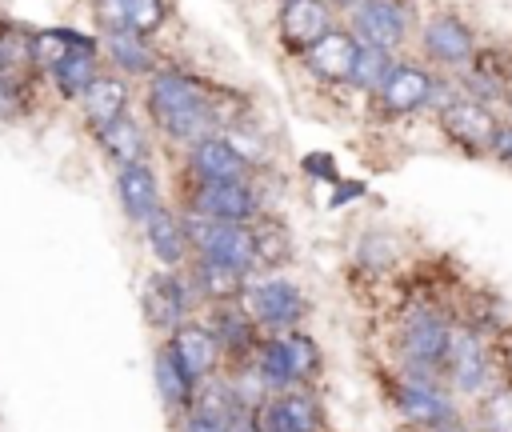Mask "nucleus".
Listing matches in <instances>:
<instances>
[{
  "mask_svg": "<svg viewBox=\"0 0 512 432\" xmlns=\"http://www.w3.org/2000/svg\"><path fill=\"white\" fill-rule=\"evenodd\" d=\"M144 124L152 128V136H160L164 144H172L180 152L188 144L228 128L212 88L172 64H160L144 80Z\"/></svg>",
  "mask_w": 512,
  "mask_h": 432,
  "instance_id": "obj_1",
  "label": "nucleus"
},
{
  "mask_svg": "<svg viewBox=\"0 0 512 432\" xmlns=\"http://www.w3.org/2000/svg\"><path fill=\"white\" fill-rule=\"evenodd\" d=\"M456 80L452 76H440L432 72L428 64L420 60H408V56H396L384 72V80L376 84V92L368 96V108L380 116V120H404V116H416L424 108H444L452 96H456Z\"/></svg>",
  "mask_w": 512,
  "mask_h": 432,
  "instance_id": "obj_2",
  "label": "nucleus"
},
{
  "mask_svg": "<svg viewBox=\"0 0 512 432\" xmlns=\"http://www.w3.org/2000/svg\"><path fill=\"white\" fill-rule=\"evenodd\" d=\"M456 316L436 304V300H416L400 312L396 332H392V352H396V372H416V376H440L448 336H452Z\"/></svg>",
  "mask_w": 512,
  "mask_h": 432,
  "instance_id": "obj_3",
  "label": "nucleus"
},
{
  "mask_svg": "<svg viewBox=\"0 0 512 432\" xmlns=\"http://www.w3.org/2000/svg\"><path fill=\"white\" fill-rule=\"evenodd\" d=\"M240 308L260 328V336H276V332L304 328L308 312H312V300H308V292L292 276H284V272H256L240 288Z\"/></svg>",
  "mask_w": 512,
  "mask_h": 432,
  "instance_id": "obj_4",
  "label": "nucleus"
},
{
  "mask_svg": "<svg viewBox=\"0 0 512 432\" xmlns=\"http://www.w3.org/2000/svg\"><path fill=\"white\" fill-rule=\"evenodd\" d=\"M440 380L448 384V392L456 400H480L492 384H500L492 340L484 332H476L472 324L456 320L452 324V336H448L444 364H440Z\"/></svg>",
  "mask_w": 512,
  "mask_h": 432,
  "instance_id": "obj_5",
  "label": "nucleus"
},
{
  "mask_svg": "<svg viewBox=\"0 0 512 432\" xmlns=\"http://www.w3.org/2000/svg\"><path fill=\"white\" fill-rule=\"evenodd\" d=\"M388 404L408 432H432L464 416V404L448 392L440 376H416V372H396V368L388 376Z\"/></svg>",
  "mask_w": 512,
  "mask_h": 432,
  "instance_id": "obj_6",
  "label": "nucleus"
},
{
  "mask_svg": "<svg viewBox=\"0 0 512 432\" xmlns=\"http://www.w3.org/2000/svg\"><path fill=\"white\" fill-rule=\"evenodd\" d=\"M184 216L216 220V224H252L268 212V200L260 192V180H232V184H184L180 204Z\"/></svg>",
  "mask_w": 512,
  "mask_h": 432,
  "instance_id": "obj_7",
  "label": "nucleus"
},
{
  "mask_svg": "<svg viewBox=\"0 0 512 432\" xmlns=\"http://www.w3.org/2000/svg\"><path fill=\"white\" fill-rule=\"evenodd\" d=\"M188 228V260L216 264L240 280L256 276V252H252V224H216L200 216H184Z\"/></svg>",
  "mask_w": 512,
  "mask_h": 432,
  "instance_id": "obj_8",
  "label": "nucleus"
},
{
  "mask_svg": "<svg viewBox=\"0 0 512 432\" xmlns=\"http://www.w3.org/2000/svg\"><path fill=\"white\" fill-rule=\"evenodd\" d=\"M140 312H144L148 328H152L160 340H164L176 324L200 316L204 304H200V296H196V288H192V280H188V268H180V272L152 268V272L144 276V284H140Z\"/></svg>",
  "mask_w": 512,
  "mask_h": 432,
  "instance_id": "obj_9",
  "label": "nucleus"
},
{
  "mask_svg": "<svg viewBox=\"0 0 512 432\" xmlns=\"http://www.w3.org/2000/svg\"><path fill=\"white\" fill-rule=\"evenodd\" d=\"M416 48H420V64H428L432 72H464L476 60V32L456 16V12H436L428 20H420L416 28Z\"/></svg>",
  "mask_w": 512,
  "mask_h": 432,
  "instance_id": "obj_10",
  "label": "nucleus"
},
{
  "mask_svg": "<svg viewBox=\"0 0 512 432\" xmlns=\"http://www.w3.org/2000/svg\"><path fill=\"white\" fill-rule=\"evenodd\" d=\"M344 28L356 36V44L400 56V48L412 40V8L408 0H360L352 12H344Z\"/></svg>",
  "mask_w": 512,
  "mask_h": 432,
  "instance_id": "obj_11",
  "label": "nucleus"
},
{
  "mask_svg": "<svg viewBox=\"0 0 512 432\" xmlns=\"http://www.w3.org/2000/svg\"><path fill=\"white\" fill-rule=\"evenodd\" d=\"M184 184H232V180H252L256 172L248 160L228 144L224 132H212L196 144L184 148Z\"/></svg>",
  "mask_w": 512,
  "mask_h": 432,
  "instance_id": "obj_12",
  "label": "nucleus"
},
{
  "mask_svg": "<svg viewBox=\"0 0 512 432\" xmlns=\"http://www.w3.org/2000/svg\"><path fill=\"white\" fill-rule=\"evenodd\" d=\"M436 124H440V132H444L460 152H468V156H488L500 116H496L492 108H484V104H476V100H468V96L456 92L444 108H436Z\"/></svg>",
  "mask_w": 512,
  "mask_h": 432,
  "instance_id": "obj_13",
  "label": "nucleus"
},
{
  "mask_svg": "<svg viewBox=\"0 0 512 432\" xmlns=\"http://www.w3.org/2000/svg\"><path fill=\"white\" fill-rule=\"evenodd\" d=\"M104 72V56H100V44L92 36H76L44 72L40 80H48V88L60 96V100H80L84 88Z\"/></svg>",
  "mask_w": 512,
  "mask_h": 432,
  "instance_id": "obj_14",
  "label": "nucleus"
},
{
  "mask_svg": "<svg viewBox=\"0 0 512 432\" xmlns=\"http://www.w3.org/2000/svg\"><path fill=\"white\" fill-rule=\"evenodd\" d=\"M356 36L344 28V24H336V28H328L316 44H308L300 56H296V64L308 72V80H316V84H328V88H344L348 84V72H352V60H356Z\"/></svg>",
  "mask_w": 512,
  "mask_h": 432,
  "instance_id": "obj_15",
  "label": "nucleus"
},
{
  "mask_svg": "<svg viewBox=\"0 0 512 432\" xmlns=\"http://www.w3.org/2000/svg\"><path fill=\"white\" fill-rule=\"evenodd\" d=\"M328 28H336V12L328 0H280L276 4V40L288 56H300Z\"/></svg>",
  "mask_w": 512,
  "mask_h": 432,
  "instance_id": "obj_16",
  "label": "nucleus"
},
{
  "mask_svg": "<svg viewBox=\"0 0 512 432\" xmlns=\"http://www.w3.org/2000/svg\"><path fill=\"white\" fill-rule=\"evenodd\" d=\"M200 320L208 324V332L216 336L220 344V356H224V368H240L252 360L256 344H260V328L248 320V312L240 308V300H228V304H212L200 312Z\"/></svg>",
  "mask_w": 512,
  "mask_h": 432,
  "instance_id": "obj_17",
  "label": "nucleus"
},
{
  "mask_svg": "<svg viewBox=\"0 0 512 432\" xmlns=\"http://www.w3.org/2000/svg\"><path fill=\"white\" fill-rule=\"evenodd\" d=\"M140 240H144V248H148V256H152L156 268H164V272L188 268V256H192L188 252V228H184V212L176 204L156 208L140 224Z\"/></svg>",
  "mask_w": 512,
  "mask_h": 432,
  "instance_id": "obj_18",
  "label": "nucleus"
},
{
  "mask_svg": "<svg viewBox=\"0 0 512 432\" xmlns=\"http://www.w3.org/2000/svg\"><path fill=\"white\" fill-rule=\"evenodd\" d=\"M112 184H116V200H120L124 220L136 224V228H140L156 208L168 204L152 160H136V164H124V168H112Z\"/></svg>",
  "mask_w": 512,
  "mask_h": 432,
  "instance_id": "obj_19",
  "label": "nucleus"
},
{
  "mask_svg": "<svg viewBox=\"0 0 512 432\" xmlns=\"http://www.w3.org/2000/svg\"><path fill=\"white\" fill-rule=\"evenodd\" d=\"M164 344H168V352L204 384V380H212V376H220L224 372V356H220V344H216V336L208 332V324L200 320V316H192V320H184V324H176L168 336H164Z\"/></svg>",
  "mask_w": 512,
  "mask_h": 432,
  "instance_id": "obj_20",
  "label": "nucleus"
},
{
  "mask_svg": "<svg viewBox=\"0 0 512 432\" xmlns=\"http://www.w3.org/2000/svg\"><path fill=\"white\" fill-rule=\"evenodd\" d=\"M152 388H156V400H160L168 420L184 416L196 404V392H200V380L168 352L164 340H156V348H152Z\"/></svg>",
  "mask_w": 512,
  "mask_h": 432,
  "instance_id": "obj_21",
  "label": "nucleus"
},
{
  "mask_svg": "<svg viewBox=\"0 0 512 432\" xmlns=\"http://www.w3.org/2000/svg\"><path fill=\"white\" fill-rule=\"evenodd\" d=\"M76 104H80L84 128H88V136H92V132L108 128L112 120H120L124 112H132V84H128L124 76H116V72L104 68V72L84 88V96H80Z\"/></svg>",
  "mask_w": 512,
  "mask_h": 432,
  "instance_id": "obj_22",
  "label": "nucleus"
},
{
  "mask_svg": "<svg viewBox=\"0 0 512 432\" xmlns=\"http://www.w3.org/2000/svg\"><path fill=\"white\" fill-rule=\"evenodd\" d=\"M92 140H96L100 156L112 168H124V164H136V160H152V128L136 112H124L108 128L92 132Z\"/></svg>",
  "mask_w": 512,
  "mask_h": 432,
  "instance_id": "obj_23",
  "label": "nucleus"
},
{
  "mask_svg": "<svg viewBox=\"0 0 512 432\" xmlns=\"http://www.w3.org/2000/svg\"><path fill=\"white\" fill-rule=\"evenodd\" d=\"M96 44H100L104 68L116 72V76H124L128 84H132V80L144 84V80L160 68V56H156L152 40H144V36H136V32H108V36H100Z\"/></svg>",
  "mask_w": 512,
  "mask_h": 432,
  "instance_id": "obj_24",
  "label": "nucleus"
},
{
  "mask_svg": "<svg viewBox=\"0 0 512 432\" xmlns=\"http://www.w3.org/2000/svg\"><path fill=\"white\" fill-rule=\"evenodd\" d=\"M252 252H256V272H280L296 252L288 224L280 216H272V212L252 220Z\"/></svg>",
  "mask_w": 512,
  "mask_h": 432,
  "instance_id": "obj_25",
  "label": "nucleus"
},
{
  "mask_svg": "<svg viewBox=\"0 0 512 432\" xmlns=\"http://www.w3.org/2000/svg\"><path fill=\"white\" fill-rule=\"evenodd\" d=\"M280 344H284V356L296 372V384L300 388H316L320 376H324V348L316 344V336L308 328H292V332H276Z\"/></svg>",
  "mask_w": 512,
  "mask_h": 432,
  "instance_id": "obj_26",
  "label": "nucleus"
},
{
  "mask_svg": "<svg viewBox=\"0 0 512 432\" xmlns=\"http://www.w3.org/2000/svg\"><path fill=\"white\" fill-rule=\"evenodd\" d=\"M36 72H0V124H20L40 104Z\"/></svg>",
  "mask_w": 512,
  "mask_h": 432,
  "instance_id": "obj_27",
  "label": "nucleus"
},
{
  "mask_svg": "<svg viewBox=\"0 0 512 432\" xmlns=\"http://www.w3.org/2000/svg\"><path fill=\"white\" fill-rule=\"evenodd\" d=\"M480 432H512V384H492L480 400H472V416H468Z\"/></svg>",
  "mask_w": 512,
  "mask_h": 432,
  "instance_id": "obj_28",
  "label": "nucleus"
},
{
  "mask_svg": "<svg viewBox=\"0 0 512 432\" xmlns=\"http://www.w3.org/2000/svg\"><path fill=\"white\" fill-rule=\"evenodd\" d=\"M392 60H396V56H388V52H380V48L360 44L344 88H352V92H360V96H372V92H376V84L384 80V72H388V64H392Z\"/></svg>",
  "mask_w": 512,
  "mask_h": 432,
  "instance_id": "obj_29",
  "label": "nucleus"
},
{
  "mask_svg": "<svg viewBox=\"0 0 512 432\" xmlns=\"http://www.w3.org/2000/svg\"><path fill=\"white\" fill-rule=\"evenodd\" d=\"M124 4V20H128V32L152 40L164 24H168V0H120Z\"/></svg>",
  "mask_w": 512,
  "mask_h": 432,
  "instance_id": "obj_30",
  "label": "nucleus"
},
{
  "mask_svg": "<svg viewBox=\"0 0 512 432\" xmlns=\"http://www.w3.org/2000/svg\"><path fill=\"white\" fill-rule=\"evenodd\" d=\"M176 432H228V416H216V412H204V408H188L184 416L172 420Z\"/></svg>",
  "mask_w": 512,
  "mask_h": 432,
  "instance_id": "obj_31",
  "label": "nucleus"
},
{
  "mask_svg": "<svg viewBox=\"0 0 512 432\" xmlns=\"http://www.w3.org/2000/svg\"><path fill=\"white\" fill-rule=\"evenodd\" d=\"M92 24L100 28V36H108V32H128L124 4H120V0H92Z\"/></svg>",
  "mask_w": 512,
  "mask_h": 432,
  "instance_id": "obj_32",
  "label": "nucleus"
},
{
  "mask_svg": "<svg viewBox=\"0 0 512 432\" xmlns=\"http://www.w3.org/2000/svg\"><path fill=\"white\" fill-rule=\"evenodd\" d=\"M492 352H496V368H500V380L512 384V324L492 340Z\"/></svg>",
  "mask_w": 512,
  "mask_h": 432,
  "instance_id": "obj_33",
  "label": "nucleus"
},
{
  "mask_svg": "<svg viewBox=\"0 0 512 432\" xmlns=\"http://www.w3.org/2000/svg\"><path fill=\"white\" fill-rule=\"evenodd\" d=\"M304 172H308V176H316V180H328V184H336V180H340L336 160H332V156H324V152L304 156Z\"/></svg>",
  "mask_w": 512,
  "mask_h": 432,
  "instance_id": "obj_34",
  "label": "nucleus"
},
{
  "mask_svg": "<svg viewBox=\"0 0 512 432\" xmlns=\"http://www.w3.org/2000/svg\"><path fill=\"white\" fill-rule=\"evenodd\" d=\"M488 156H496L500 164H512V120H500L496 124V136H492Z\"/></svg>",
  "mask_w": 512,
  "mask_h": 432,
  "instance_id": "obj_35",
  "label": "nucleus"
},
{
  "mask_svg": "<svg viewBox=\"0 0 512 432\" xmlns=\"http://www.w3.org/2000/svg\"><path fill=\"white\" fill-rule=\"evenodd\" d=\"M360 192H364V184H352V180H344V176H340V180L332 184V196H328V204H332V208H344V204H348V200H356Z\"/></svg>",
  "mask_w": 512,
  "mask_h": 432,
  "instance_id": "obj_36",
  "label": "nucleus"
},
{
  "mask_svg": "<svg viewBox=\"0 0 512 432\" xmlns=\"http://www.w3.org/2000/svg\"><path fill=\"white\" fill-rule=\"evenodd\" d=\"M432 432H480L468 416H460V420H452V424H440V428H432Z\"/></svg>",
  "mask_w": 512,
  "mask_h": 432,
  "instance_id": "obj_37",
  "label": "nucleus"
},
{
  "mask_svg": "<svg viewBox=\"0 0 512 432\" xmlns=\"http://www.w3.org/2000/svg\"><path fill=\"white\" fill-rule=\"evenodd\" d=\"M356 4H360V0H328V8H332V12H352Z\"/></svg>",
  "mask_w": 512,
  "mask_h": 432,
  "instance_id": "obj_38",
  "label": "nucleus"
},
{
  "mask_svg": "<svg viewBox=\"0 0 512 432\" xmlns=\"http://www.w3.org/2000/svg\"><path fill=\"white\" fill-rule=\"evenodd\" d=\"M4 24H8V20H0V28H4Z\"/></svg>",
  "mask_w": 512,
  "mask_h": 432,
  "instance_id": "obj_39",
  "label": "nucleus"
},
{
  "mask_svg": "<svg viewBox=\"0 0 512 432\" xmlns=\"http://www.w3.org/2000/svg\"><path fill=\"white\" fill-rule=\"evenodd\" d=\"M272 4H280V0H272Z\"/></svg>",
  "mask_w": 512,
  "mask_h": 432,
  "instance_id": "obj_40",
  "label": "nucleus"
}]
</instances>
